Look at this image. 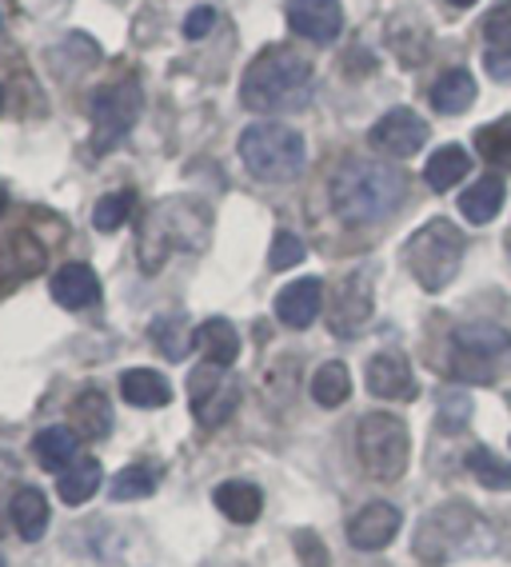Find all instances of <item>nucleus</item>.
I'll return each instance as SVG.
<instances>
[{"instance_id": "f257e3e1", "label": "nucleus", "mask_w": 511, "mask_h": 567, "mask_svg": "<svg viewBox=\"0 0 511 567\" xmlns=\"http://www.w3.org/2000/svg\"><path fill=\"white\" fill-rule=\"evenodd\" d=\"M408 196V181L379 156H352L332 176V208L344 224H379Z\"/></svg>"}, {"instance_id": "f03ea898", "label": "nucleus", "mask_w": 511, "mask_h": 567, "mask_svg": "<svg viewBox=\"0 0 511 567\" xmlns=\"http://www.w3.org/2000/svg\"><path fill=\"white\" fill-rule=\"evenodd\" d=\"M312 89H316L312 64L300 52L272 44L248 64L244 81H240V101L260 116H284V112L304 109L312 101Z\"/></svg>"}, {"instance_id": "7ed1b4c3", "label": "nucleus", "mask_w": 511, "mask_h": 567, "mask_svg": "<svg viewBox=\"0 0 511 567\" xmlns=\"http://www.w3.org/2000/svg\"><path fill=\"white\" fill-rule=\"evenodd\" d=\"M491 547H496L491 527L468 504H460V499H451V504L436 507L431 516H424L416 536V556L428 567H440L460 556H483Z\"/></svg>"}, {"instance_id": "20e7f679", "label": "nucleus", "mask_w": 511, "mask_h": 567, "mask_svg": "<svg viewBox=\"0 0 511 567\" xmlns=\"http://www.w3.org/2000/svg\"><path fill=\"white\" fill-rule=\"evenodd\" d=\"M240 161H244V168L255 181L288 184L307 168V144L288 124L260 121L240 132Z\"/></svg>"}, {"instance_id": "39448f33", "label": "nucleus", "mask_w": 511, "mask_h": 567, "mask_svg": "<svg viewBox=\"0 0 511 567\" xmlns=\"http://www.w3.org/2000/svg\"><path fill=\"white\" fill-rule=\"evenodd\" d=\"M208 236V216L196 200H164L148 224L140 228V264L144 272H156L164 256L185 248V252H200Z\"/></svg>"}, {"instance_id": "423d86ee", "label": "nucleus", "mask_w": 511, "mask_h": 567, "mask_svg": "<svg viewBox=\"0 0 511 567\" xmlns=\"http://www.w3.org/2000/svg\"><path fill=\"white\" fill-rule=\"evenodd\" d=\"M404 264L424 292H444L463 264V233L451 220H428L404 244Z\"/></svg>"}, {"instance_id": "0eeeda50", "label": "nucleus", "mask_w": 511, "mask_h": 567, "mask_svg": "<svg viewBox=\"0 0 511 567\" xmlns=\"http://www.w3.org/2000/svg\"><path fill=\"white\" fill-rule=\"evenodd\" d=\"M356 456L372 480L396 484V480L408 472V456H411L408 424H404L399 415L368 412L356 424Z\"/></svg>"}, {"instance_id": "6e6552de", "label": "nucleus", "mask_w": 511, "mask_h": 567, "mask_svg": "<svg viewBox=\"0 0 511 567\" xmlns=\"http://www.w3.org/2000/svg\"><path fill=\"white\" fill-rule=\"evenodd\" d=\"M144 109V89L136 81H121L108 84L93 96V148L104 153L113 148L121 136L133 132V124L140 121Z\"/></svg>"}, {"instance_id": "1a4fd4ad", "label": "nucleus", "mask_w": 511, "mask_h": 567, "mask_svg": "<svg viewBox=\"0 0 511 567\" xmlns=\"http://www.w3.org/2000/svg\"><path fill=\"white\" fill-rule=\"evenodd\" d=\"M511 352V332L500 324H463L456 332V360L451 368L460 380H491V364Z\"/></svg>"}, {"instance_id": "9d476101", "label": "nucleus", "mask_w": 511, "mask_h": 567, "mask_svg": "<svg viewBox=\"0 0 511 567\" xmlns=\"http://www.w3.org/2000/svg\"><path fill=\"white\" fill-rule=\"evenodd\" d=\"M228 368L205 364L196 368L192 380H188V395H192V412L205 427H220L228 415L240 408V384L232 375H225Z\"/></svg>"}, {"instance_id": "9b49d317", "label": "nucleus", "mask_w": 511, "mask_h": 567, "mask_svg": "<svg viewBox=\"0 0 511 567\" xmlns=\"http://www.w3.org/2000/svg\"><path fill=\"white\" fill-rule=\"evenodd\" d=\"M372 144H376L379 153L408 161V156H416L428 144V121H419V112L411 109H392L372 128Z\"/></svg>"}, {"instance_id": "f8f14e48", "label": "nucleus", "mask_w": 511, "mask_h": 567, "mask_svg": "<svg viewBox=\"0 0 511 567\" xmlns=\"http://www.w3.org/2000/svg\"><path fill=\"white\" fill-rule=\"evenodd\" d=\"M399 524H404V516H399L396 504L372 499L368 507H359L348 519V544L359 547V551H384L399 536Z\"/></svg>"}, {"instance_id": "ddd939ff", "label": "nucleus", "mask_w": 511, "mask_h": 567, "mask_svg": "<svg viewBox=\"0 0 511 567\" xmlns=\"http://www.w3.org/2000/svg\"><path fill=\"white\" fill-rule=\"evenodd\" d=\"M288 24L312 44H332L344 32L340 0H288Z\"/></svg>"}, {"instance_id": "4468645a", "label": "nucleus", "mask_w": 511, "mask_h": 567, "mask_svg": "<svg viewBox=\"0 0 511 567\" xmlns=\"http://www.w3.org/2000/svg\"><path fill=\"white\" fill-rule=\"evenodd\" d=\"M372 320V284L364 272L348 276L332 296V332L359 336Z\"/></svg>"}, {"instance_id": "2eb2a0df", "label": "nucleus", "mask_w": 511, "mask_h": 567, "mask_svg": "<svg viewBox=\"0 0 511 567\" xmlns=\"http://www.w3.org/2000/svg\"><path fill=\"white\" fill-rule=\"evenodd\" d=\"M368 392L376 400H411L416 395V375H411L408 355L379 352L368 360Z\"/></svg>"}, {"instance_id": "dca6fc26", "label": "nucleus", "mask_w": 511, "mask_h": 567, "mask_svg": "<svg viewBox=\"0 0 511 567\" xmlns=\"http://www.w3.org/2000/svg\"><path fill=\"white\" fill-rule=\"evenodd\" d=\"M320 308H324V288H320L316 276L292 280V284L284 288V292L277 296V316H280V324L296 328V332H304V328L316 324Z\"/></svg>"}, {"instance_id": "f3484780", "label": "nucleus", "mask_w": 511, "mask_h": 567, "mask_svg": "<svg viewBox=\"0 0 511 567\" xmlns=\"http://www.w3.org/2000/svg\"><path fill=\"white\" fill-rule=\"evenodd\" d=\"M52 300L61 308H72V312L93 308L101 305V280L88 264H64L61 272L52 276Z\"/></svg>"}, {"instance_id": "a211bd4d", "label": "nucleus", "mask_w": 511, "mask_h": 567, "mask_svg": "<svg viewBox=\"0 0 511 567\" xmlns=\"http://www.w3.org/2000/svg\"><path fill=\"white\" fill-rule=\"evenodd\" d=\"M483 41H488V72L496 81H508L511 76V0H500L496 9L483 17Z\"/></svg>"}, {"instance_id": "6ab92c4d", "label": "nucleus", "mask_w": 511, "mask_h": 567, "mask_svg": "<svg viewBox=\"0 0 511 567\" xmlns=\"http://www.w3.org/2000/svg\"><path fill=\"white\" fill-rule=\"evenodd\" d=\"M9 519L17 527V536L36 544L49 527V499H44L41 487H17L9 496Z\"/></svg>"}, {"instance_id": "aec40b11", "label": "nucleus", "mask_w": 511, "mask_h": 567, "mask_svg": "<svg viewBox=\"0 0 511 567\" xmlns=\"http://www.w3.org/2000/svg\"><path fill=\"white\" fill-rule=\"evenodd\" d=\"M196 348L205 352V364H216V368H232L240 360V336L228 320H208V324L196 328Z\"/></svg>"}, {"instance_id": "412c9836", "label": "nucleus", "mask_w": 511, "mask_h": 567, "mask_svg": "<svg viewBox=\"0 0 511 567\" xmlns=\"http://www.w3.org/2000/svg\"><path fill=\"white\" fill-rule=\"evenodd\" d=\"M476 104V81L468 69H448L440 81L431 84V109L444 116H460Z\"/></svg>"}, {"instance_id": "4be33fe9", "label": "nucleus", "mask_w": 511, "mask_h": 567, "mask_svg": "<svg viewBox=\"0 0 511 567\" xmlns=\"http://www.w3.org/2000/svg\"><path fill=\"white\" fill-rule=\"evenodd\" d=\"M212 499H216V507L232 519V524H255L260 512H264V496H260V487L244 484V480H228V484H220Z\"/></svg>"}, {"instance_id": "5701e85b", "label": "nucleus", "mask_w": 511, "mask_h": 567, "mask_svg": "<svg viewBox=\"0 0 511 567\" xmlns=\"http://www.w3.org/2000/svg\"><path fill=\"white\" fill-rule=\"evenodd\" d=\"M72 432L81 440H104L113 432V408L101 392H81L72 400Z\"/></svg>"}, {"instance_id": "b1692460", "label": "nucleus", "mask_w": 511, "mask_h": 567, "mask_svg": "<svg viewBox=\"0 0 511 567\" xmlns=\"http://www.w3.org/2000/svg\"><path fill=\"white\" fill-rule=\"evenodd\" d=\"M121 395L133 408H164L173 400V384L153 368H133L121 375Z\"/></svg>"}, {"instance_id": "393cba45", "label": "nucleus", "mask_w": 511, "mask_h": 567, "mask_svg": "<svg viewBox=\"0 0 511 567\" xmlns=\"http://www.w3.org/2000/svg\"><path fill=\"white\" fill-rule=\"evenodd\" d=\"M468 173H471V156L463 144H444V148H436L431 161L424 164V181H428V188H436V193H448L451 184H460Z\"/></svg>"}, {"instance_id": "a878e982", "label": "nucleus", "mask_w": 511, "mask_h": 567, "mask_svg": "<svg viewBox=\"0 0 511 567\" xmlns=\"http://www.w3.org/2000/svg\"><path fill=\"white\" fill-rule=\"evenodd\" d=\"M503 200H508V184H503L500 176H483V181H476L468 193L460 196V213H463V220H471V224H488V220H496Z\"/></svg>"}, {"instance_id": "bb28decb", "label": "nucleus", "mask_w": 511, "mask_h": 567, "mask_svg": "<svg viewBox=\"0 0 511 567\" xmlns=\"http://www.w3.org/2000/svg\"><path fill=\"white\" fill-rule=\"evenodd\" d=\"M76 440L81 436L72 427H44L32 440V452H36L41 467H49V472H69L72 460H76Z\"/></svg>"}, {"instance_id": "cd10ccee", "label": "nucleus", "mask_w": 511, "mask_h": 567, "mask_svg": "<svg viewBox=\"0 0 511 567\" xmlns=\"http://www.w3.org/2000/svg\"><path fill=\"white\" fill-rule=\"evenodd\" d=\"M101 464L96 460H81V464H72L69 472H61V484H56V492H61L64 504L81 507L88 504V499L96 496V487H101Z\"/></svg>"}, {"instance_id": "c85d7f7f", "label": "nucleus", "mask_w": 511, "mask_h": 567, "mask_svg": "<svg viewBox=\"0 0 511 567\" xmlns=\"http://www.w3.org/2000/svg\"><path fill=\"white\" fill-rule=\"evenodd\" d=\"M153 340H156V348H160L164 360H185V355L192 352V344H196V332L188 328L185 316L168 312L153 324Z\"/></svg>"}, {"instance_id": "c756f323", "label": "nucleus", "mask_w": 511, "mask_h": 567, "mask_svg": "<svg viewBox=\"0 0 511 567\" xmlns=\"http://www.w3.org/2000/svg\"><path fill=\"white\" fill-rule=\"evenodd\" d=\"M348 395H352V375L340 360H327V364L316 368V375H312V400L320 408H340Z\"/></svg>"}, {"instance_id": "7c9ffc66", "label": "nucleus", "mask_w": 511, "mask_h": 567, "mask_svg": "<svg viewBox=\"0 0 511 567\" xmlns=\"http://www.w3.org/2000/svg\"><path fill=\"white\" fill-rule=\"evenodd\" d=\"M468 472L480 480L488 492H511V464L496 456L491 447H471V452H468Z\"/></svg>"}, {"instance_id": "2f4dec72", "label": "nucleus", "mask_w": 511, "mask_h": 567, "mask_svg": "<svg viewBox=\"0 0 511 567\" xmlns=\"http://www.w3.org/2000/svg\"><path fill=\"white\" fill-rule=\"evenodd\" d=\"M476 153L496 168H511V116H500L496 124H483L476 132Z\"/></svg>"}, {"instance_id": "473e14b6", "label": "nucleus", "mask_w": 511, "mask_h": 567, "mask_svg": "<svg viewBox=\"0 0 511 567\" xmlns=\"http://www.w3.org/2000/svg\"><path fill=\"white\" fill-rule=\"evenodd\" d=\"M156 492V467L148 464H133V467H124V472H116L113 480V499H144V496H153Z\"/></svg>"}, {"instance_id": "72a5a7b5", "label": "nucleus", "mask_w": 511, "mask_h": 567, "mask_svg": "<svg viewBox=\"0 0 511 567\" xmlns=\"http://www.w3.org/2000/svg\"><path fill=\"white\" fill-rule=\"evenodd\" d=\"M471 420V400L468 392H460V388H448V392H440V412H436V424H440V432H463Z\"/></svg>"}, {"instance_id": "f704fd0d", "label": "nucleus", "mask_w": 511, "mask_h": 567, "mask_svg": "<svg viewBox=\"0 0 511 567\" xmlns=\"http://www.w3.org/2000/svg\"><path fill=\"white\" fill-rule=\"evenodd\" d=\"M133 193H113V196H104L101 204H96V213H93V224H96V233H116V228H124L128 224V216H133Z\"/></svg>"}, {"instance_id": "c9c22d12", "label": "nucleus", "mask_w": 511, "mask_h": 567, "mask_svg": "<svg viewBox=\"0 0 511 567\" xmlns=\"http://www.w3.org/2000/svg\"><path fill=\"white\" fill-rule=\"evenodd\" d=\"M300 260H304V240L292 233H280L277 240H272V252H268V268H272V272H288V268H296Z\"/></svg>"}, {"instance_id": "e433bc0d", "label": "nucleus", "mask_w": 511, "mask_h": 567, "mask_svg": "<svg viewBox=\"0 0 511 567\" xmlns=\"http://www.w3.org/2000/svg\"><path fill=\"white\" fill-rule=\"evenodd\" d=\"M296 556L304 567H327V547L320 544L316 532H296Z\"/></svg>"}, {"instance_id": "4c0bfd02", "label": "nucleus", "mask_w": 511, "mask_h": 567, "mask_svg": "<svg viewBox=\"0 0 511 567\" xmlns=\"http://www.w3.org/2000/svg\"><path fill=\"white\" fill-rule=\"evenodd\" d=\"M216 24V9H208V4H200V9H192L185 17V37L188 41H200V37H208Z\"/></svg>"}, {"instance_id": "58836bf2", "label": "nucleus", "mask_w": 511, "mask_h": 567, "mask_svg": "<svg viewBox=\"0 0 511 567\" xmlns=\"http://www.w3.org/2000/svg\"><path fill=\"white\" fill-rule=\"evenodd\" d=\"M448 4H456V9H471L476 0H448Z\"/></svg>"}, {"instance_id": "ea45409f", "label": "nucleus", "mask_w": 511, "mask_h": 567, "mask_svg": "<svg viewBox=\"0 0 511 567\" xmlns=\"http://www.w3.org/2000/svg\"><path fill=\"white\" fill-rule=\"evenodd\" d=\"M4 204H9V196H4V188H0V213H4Z\"/></svg>"}, {"instance_id": "a19ab883", "label": "nucleus", "mask_w": 511, "mask_h": 567, "mask_svg": "<svg viewBox=\"0 0 511 567\" xmlns=\"http://www.w3.org/2000/svg\"><path fill=\"white\" fill-rule=\"evenodd\" d=\"M0 109H4V89H0Z\"/></svg>"}, {"instance_id": "79ce46f5", "label": "nucleus", "mask_w": 511, "mask_h": 567, "mask_svg": "<svg viewBox=\"0 0 511 567\" xmlns=\"http://www.w3.org/2000/svg\"><path fill=\"white\" fill-rule=\"evenodd\" d=\"M0 567H4V556H0Z\"/></svg>"}]
</instances>
